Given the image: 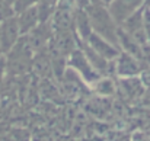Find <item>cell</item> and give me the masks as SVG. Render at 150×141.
<instances>
[{
	"instance_id": "1",
	"label": "cell",
	"mask_w": 150,
	"mask_h": 141,
	"mask_svg": "<svg viewBox=\"0 0 150 141\" xmlns=\"http://www.w3.org/2000/svg\"><path fill=\"white\" fill-rule=\"evenodd\" d=\"M21 29L16 16H12L0 22V48L3 54H7L21 39Z\"/></svg>"
},
{
	"instance_id": "2",
	"label": "cell",
	"mask_w": 150,
	"mask_h": 141,
	"mask_svg": "<svg viewBox=\"0 0 150 141\" xmlns=\"http://www.w3.org/2000/svg\"><path fill=\"white\" fill-rule=\"evenodd\" d=\"M70 66L77 71V74H80L83 79H86L88 82H95L99 79V73H96L93 70V67L91 66V63L88 61L85 52L82 49H74L70 54Z\"/></svg>"
},
{
	"instance_id": "3",
	"label": "cell",
	"mask_w": 150,
	"mask_h": 141,
	"mask_svg": "<svg viewBox=\"0 0 150 141\" xmlns=\"http://www.w3.org/2000/svg\"><path fill=\"white\" fill-rule=\"evenodd\" d=\"M143 4V0H114L109 7H111V18L120 23L127 20L131 15L137 12Z\"/></svg>"
},
{
	"instance_id": "4",
	"label": "cell",
	"mask_w": 150,
	"mask_h": 141,
	"mask_svg": "<svg viewBox=\"0 0 150 141\" xmlns=\"http://www.w3.org/2000/svg\"><path fill=\"white\" fill-rule=\"evenodd\" d=\"M51 49L61 57L70 55L76 48V41L70 31H57L54 35V39L51 42Z\"/></svg>"
},
{
	"instance_id": "5",
	"label": "cell",
	"mask_w": 150,
	"mask_h": 141,
	"mask_svg": "<svg viewBox=\"0 0 150 141\" xmlns=\"http://www.w3.org/2000/svg\"><path fill=\"white\" fill-rule=\"evenodd\" d=\"M88 47H91L96 54H99L102 58H105L106 61L108 60H112L118 55V49L114 47L109 41L103 39L102 37H99L98 34L92 32L88 38Z\"/></svg>"
},
{
	"instance_id": "6",
	"label": "cell",
	"mask_w": 150,
	"mask_h": 141,
	"mask_svg": "<svg viewBox=\"0 0 150 141\" xmlns=\"http://www.w3.org/2000/svg\"><path fill=\"white\" fill-rule=\"evenodd\" d=\"M16 19H18V25H19V29H21V35H28L31 31H34L38 23H40V18H38V9L37 6L16 15Z\"/></svg>"
},
{
	"instance_id": "7",
	"label": "cell",
	"mask_w": 150,
	"mask_h": 141,
	"mask_svg": "<svg viewBox=\"0 0 150 141\" xmlns=\"http://www.w3.org/2000/svg\"><path fill=\"white\" fill-rule=\"evenodd\" d=\"M117 73L120 76L133 77L140 73V63L137 58H134L130 54H121L117 60Z\"/></svg>"
},
{
	"instance_id": "8",
	"label": "cell",
	"mask_w": 150,
	"mask_h": 141,
	"mask_svg": "<svg viewBox=\"0 0 150 141\" xmlns=\"http://www.w3.org/2000/svg\"><path fill=\"white\" fill-rule=\"evenodd\" d=\"M31 68L41 77H47L51 73V60L44 55V54H38L34 60H32V66Z\"/></svg>"
},
{
	"instance_id": "9",
	"label": "cell",
	"mask_w": 150,
	"mask_h": 141,
	"mask_svg": "<svg viewBox=\"0 0 150 141\" xmlns=\"http://www.w3.org/2000/svg\"><path fill=\"white\" fill-rule=\"evenodd\" d=\"M37 3H40V0H16L13 3V12H15V16L37 6Z\"/></svg>"
},
{
	"instance_id": "10",
	"label": "cell",
	"mask_w": 150,
	"mask_h": 141,
	"mask_svg": "<svg viewBox=\"0 0 150 141\" xmlns=\"http://www.w3.org/2000/svg\"><path fill=\"white\" fill-rule=\"evenodd\" d=\"M12 16H15L13 6L9 4L6 0H0V22L1 20H6V19H9Z\"/></svg>"
},
{
	"instance_id": "11",
	"label": "cell",
	"mask_w": 150,
	"mask_h": 141,
	"mask_svg": "<svg viewBox=\"0 0 150 141\" xmlns=\"http://www.w3.org/2000/svg\"><path fill=\"white\" fill-rule=\"evenodd\" d=\"M98 92L102 94H111L114 92V85L111 80H100L98 83Z\"/></svg>"
},
{
	"instance_id": "12",
	"label": "cell",
	"mask_w": 150,
	"mask_h": 141,
	"mask_svg": "<svg viewBox=\"0 0 150 141\" xmlns=\"http://www.w3.org/2000/svg\"><path fill=\"white\" fill-rule=\"evenodd\" d=\"M142 20H143V28L147 37V41H150V9H146L142 15Z\"/></svg>"
},
{
	"instance_id": "13",
	"label": "cell",
	"mask_w": 150,
	"mask_h": 141,
	"mask_svg": "<svg viewBox=\"0 0 150 141\" xmlns=\"http://www.w3.org/2000/svg\"><path fill=\"white\" fill-rule=\"evenodd\" d=\"M7 71V66H6V57L1 55L0 57V86L3 83V79H4V73Z\"/></svg>"
},
{
	"instance_id": "14",
	"label": "cell",
	"mask_w": 150,
	"mask_h": 141,
	"mask_svg": "<svg viewBox=\"0 0 150 141\" xmlns=\"http://www.w3.org/2000/svg\"><path fill=\"white\" fill-rule=\"evenodd\" d=\"M102 1H103V3H105V4H111V3H112V1H114V0H102Z\"/></svg>"
},
{
	"instance_id": "15",
	"label": "cell",
	"mask_w": 150,
	"mask_h": 141,
	"mask_svg": "<svg viewBox=\"0 0 150 141\" xmlns=\"http://www.w3.org/2000/svg\"><path fill=\"white\" fill-rule=\"evenodd\" d=\"M6 1H7V3H9V4H12V6H13V3H15V1H16V0H6Z\"/></svg>"
},
{
	"instance_id": "16",
	"label": "cell",
	"mask_w": 150,
	"mask_h": 141,
	"mask_svg": "<svg viewBox=\"0 0 150 141\" xmlns=\"http://www.w3.org/2000/svg\"><path fill=\"white\" fill-rule=\"evenodd\" d=\"M1 54H3V52H1V48H0V57H1Z\"/></svg>"
}]
</instances>
